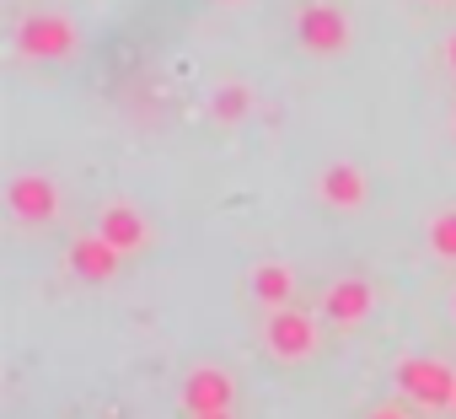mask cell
I'll return each instance as SVG.
<instances>
[{
	"label": "cell",
	"instance_id": "obj_1",
	"mask_svg": "<svg viewBox=\"0 0 456 419\" xmlns=\"http://www.w3.org/2000/svg\"><path fill=\"white\" fill-rule=\"evenodd\" d=\"M397 392L413 403V408H451L456 403V371L445 360H429V355H408L397 366Z\"/></svg>",
	"mask_w": 456,
	"mask_h": 419
},
{
	"label": "cell",
	"instance_id": "obj_2",
	"mask_svg": "<svg viewBox=\"0 0 456 419\" xmlns=\"http://www.w3.org/2000/svg\"><path fill=\"white\" fill-rule=\"evenodd\" d=\"M6 204H12V216H17V221H28V226H49V221L60 216V188H54V177H44V172H22V177H12Z\"/></svg>",
	"mask_w": 456,
	"mask_h": 419
},
{
	"label": "cell",
	"instance_id": "obj_3",
	"mask_svg": "<svg viewBox=\"0 0 456 419\" xmlns=\"http://www.w3.org/2000/svg\"><path fill=\"white\" fill-rule=\"evenodd\" d=\"M296 33H301V44L312 54H344L349 49V17H344V6H333V0L306 6L301 22H296Z\"/></svg>",
	"mask_w": 456,
	"mask_h": 419
},
{
	"label": "cell",
	"instance_id": "obj_4",
	"mask_svg": "<svg viewBox=\"0 0 456 419\" xmlns=\"http://www.w3.org/2000/svg\"><path fill=\"white\" fill-rule=\"evenodd\" d=\"M264 339H269V349H274L280 360H306V355L317 349V323H312L306 312H296V307H274Z\"/></svg>",
	"mask_w": 456,
	"mask_h": 419
},
{
	"label": "cell",
	"instance_id": "obj_5",
	"mask_svg": "<svg viewBox=\"0 0 456 419\" xmlns=\"http://www.w3.org/2000/svg\"><path fill=\"white\" fill-rule=\"evenodd\" d=\"M232 398H237V382H232V371H220V366H199V371L183 376L188 414H220V408H232Z\"/></svg>",
	"mask_w": 456,
	"mask_h": 419
},
{
	"label": "cell",
	"instance_id": "obj_6",
	"mask_svg": "<svg viewBox=\"0 0 456 419\" xmlns=\"http://www.w3.org/2000/svg\"><path fill=\"white\" fill-rule=\"evenodd\" d=\"M17 44H22V54H33V60H65V54L76 49V28H70L65 17H33V22H22Z\"/></svg>",
	"mask_w": 456,
	"mask_h": 419
},
{
	"label": "cell",
	"instance_id": "obj_7",
	"mask_svg": "<svg viewBox=\"0 0 456 419\" xmlns=\"http://www.w3.org/2000/svg\"><path fill=\"white\" fill-rule=\"evenodd\" d=\"M370 307H376V291H370L365 280H338V285H328V296H322V312H328L338 328L365 323V317H370Z\"/></svg>",
	"mask_w": 456,
	"mask_h": 419
},
{
	"label": "cell",
	"instance_id": "obj_8",
	"mask_svg": "<svg viewBox=\"0 0 456 419\" xmlns=\"http://www.w3.org/2000/svg\"><path fill=\"white\" fill-rule=\"evenodd\" d=\"M97 237H108L118 253H140V248H145V216H140L134 204H108Z\"/></svg>",
	"mask_w": 456,
	"mask_h": 419
},
{
	"label": "cell",
	"instance_id": "obj_9",
	"mask_svg": "<svg viewBox=\"0 0 456 419\" xmlns=\"http://www.w3.org/2000/svg\"><path fill=\"white\" fill-rule=\"evenodd\" d=\"M118 248L108 242V237H81L76 248H70V269L81 275V280H113L118 275Z\"/></svg>",
	"mask_w": 456,
	"mask_h": 419
},
{
	"label": "cell",
	"instance_id": "obj_10",
	"mask_svg": "<svg viewBox=\"0 0 456 419\" xmlns=\"http://www.w3.org/2000/svg\"><path fill=\"white\" fill-rule=\"evenodd\" d=\"M322 199H328L333 210H360V204H365V172L349 167V161H333V167L322 172Z\"/></svg>",
	"mask_w": 456,
	"mask_h": 419
},
{
	"label": "cell",
	"instance_id": "obj_11",
	"mask_svg": "<svg viewBox=\"0 0 456 419\" xmlns=\"http://www.w3.org/2000/svg\"><path fill=\"white\" fill-rule=\"evenodd\" d=\"M290 291H296V275L285 269V264H258L253 269V296H258V307H290Z\"/></svg>",
	"mask_w": 456,
	"mask_h": 419
},
{
	"label": "cell",
	"instance_id": "obj_12",
	"mask_svg": "<svg viewBox=\"0 0 456 419\" xmlns=\"http://www.w3.org/2000/svg\"><path fill=\"white\" fill-rule=\"evenodd\" d=\"M248 103H253V92H248V86H237V81H232V86H220V92H215V97H209V113H215V119H220V124H237V119H242V113H248Z\"/></svg>",
	"mask_w": 456,
	"mask_h": 419
},
{
	"label": "cell",
	"instance_id": "obj_13",
	"mask_svg": "<svg viewBox=\"0 0 456 419\" xmlns=\"http://www.w3.org/2000/svg\"><path fill=\"white\" fill-rule=\"evenodd\" d=\"M429 248L440 259H456V210H445V216L429 221Z\"/></svg>",
	"mask_w": 456,
	"mask_h": 419
},
{
	"label": "cell",
	"instance_id": "obj_14",
	"mask_svg": "<svg viewBox=\"0 0 456 419\" xmlns=\"http://www.w3.org/2000/svg\"><path fill=\"white\" fill-rule=\"evenodd\" d=\"M370 419H408L403 408H392V403H381V408H370Z\"/></svg>",
	"mask_w": 456,
	"mask_h": 419
},
{
	"label": "cell",
	"instance_id": "obj_15",
	"mask_svg": "<svg viewBox=\"0 0 456 419\" xmlns=\"http://www.w3.org/2000/svg\"><path fill=\"white\" fill-rule=\"evenodd\" d=\"M193 419H232V408H220V414H193Z\"/></svg>",
	"mask_w": 456,
	"mask_h": 419
},
{
	"label": "cell",
	"instance_id": "obj_16",
	"mask_svg": "<svg viewBox=\"0 0 456 419\" xmlns=\"http://www.w3.org/2000/svg\"><path fill=\"white\" fill-rule=\"evenodd\" d=\"M445 60H451V70H456V38H451V44H445Z\"/></svg>",
	"mask_w": 456,
	"mask_h": 419
},
{
	"label": "cell",
	"instance_id": "obj_17",
	"mask_svg": "<svg viewBox=\"0 0 456 419\" xmlns=\"http://www.w3.org/2000/svg\"><path fill=\"white\" fill-rule=\"evenodd\" d=\"M451 408H456V403H451Z\"/></svg>",
	"mask_w": 456,
	"mask_h": 419
}]
</instances>
